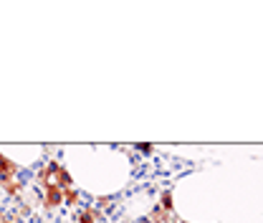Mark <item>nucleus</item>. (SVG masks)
Segmentation results:
<instances>
[{"mask_svg":"<svg viewBox=\"0 0 263 223\" xmlns=\"http://www.w3.org/2000/svg\"><path fill=\"white\" fill-rule=\"evenodd\" d=\"M28 223H38V220H28Z\"/></svg>","mask_w":263,"mask_h":223,"instance_id":"nucleus-13","label":"nucleus"},{"mask_svg":"<svg viewBox=\"0 0 263 223\" xmlns=\"http://www.w3.org/2000/svg\"><path fill=\"white\" fill-rule=\"evenodd\" d=\"M43 206L48 210H56L58 206H63V193L56 182H48L46 188H43Z\"/></svg>","mask_w":263,"mask_h":223,"instance_id":"nucleus-1","label":"nucleus"},{"mask_svg":"<svg viewBox=\"0 0 263 223\" xmlns=\"http://www.w3.org/2000/svg\"><path fill=\"white\" fill-rule=\"evenodd\" d=\"M61 193H63V203L66 206H71V208H79L81 206V193L76 188H63Z\"/></svg>","mask_w":263,"mask_h":223,"instance_id":"nucleus-5","label":"nucleus"},{"mask_svg":"<svg viewBox=\"0 0 263 223\" xmlns=\"http://www.w3.org/2000/svg\"><path fill=\"white\" fill-rule=\"evenodd\" d=\"M134 150H139V152H152V144H134Z\"/></svg>","mask_w":263,"mask_h":223,"instance_id":"nucleus-10","label":"nucleus"},{"mask_svg":"<svg viewBox=\"0 0 263 223\" xmlns=\"http://www.w3.org/2000/svg\"><path fill=\"white\" fill-rule=\"evenodd\" d=\"M94 206H96V208H99V210H101V208H109V206H114V200H111V198H109V196H99V198H96V203H94Z\"/></svg>","mask_w":263,"mask_h":223,"instance_id":"nucleus-9","label":"nucleus"},{"mask_svg":"<svg viewBox=\"0 0 263 223\" xmlns=\"http://www.w3.org/2000/svg\"><path fill=\"white\" fill-rule=\"evenodd\" d=\"M99 223H104V220H99Z\"/></svg>","mask_w":263,"mask_h":223,"instance_id":"nucleus-14","label":"nucleus"},{"mask_svg":"<svg viewBox=\"0 0 263 223\" xmlns=\"http://www.w3.org/2000/svg\"><path fill=\"white\" fill-rule=\"evenodd\" d=\"M53 182H56L58 188L63 190V188H71V182H73V180H71V172H68V170L61 165V168L56 170V175H53Z\"/></svg>","mask_w":263,"mask_h":223,"instance_id":"nucleus-6","label":"nucleus"},{"mask_svg":"<svg viewBox=\"0 0 263 223\" xmlns=\"http://www.w3.org/2000/svg\"><path fill=\"white\" fill-rule=\"evenodd\" d=\"M160 208L167 210V213H172V190H165V193L160 196Z\"/></svg>","mask_w":263,"mask_h":223,"instance_id":"nucleus-8","label":"nucleus"},{"mask_svg":"<svg viewBox=\"0 0 263 223\" xmlns=\"http://www.w3.org/2000/svg\"><path fill=\"white\" fill-rule=\"evenodd\" d=\"M76 220H79V223H99V220H104V213H101L96 206H84V208L79 210Z\"/></svg>","mask_w":263,"mask_h":223,"instance_id":"nucleus-2","label":"nucleus"},{"mask_svg":"<svg viewBox=\"0 0 263 223\" xmlns=\"http://www.w3.org/2000/svg\"><path fill=\"white\" fill-rule=\"evenodd\" d=\"M0 223H15V220H13V218H5V216H3V218H0Z\"/></svg>","mask_w":263,"mask_h":223,"instance_id":"nucleus-11","label":"nucleus"},{"mask_svg":"<svg viewBox=\"0 0 263 223\" xmlns=\"http://www.w3.org/2000/svg\"><path fill=\"white\" fill-rule=\"evenodd\" d=\"M170 220H172V216L157 206V208L152 210V220H149V223H170Z\"/></svg>","mask_w":263,"mask_h":223,"instance_id":"nucleus-7","label":"nucleus"},{"mask_svg":"<svg viewBox=\"0 0 263 223\" xmlns=\"http://www.w3.org/2000/svg\"><path fill=\"white\" fill-rule=\"evenodd\" d=\"M170 223H182V220H180V218H172V220H170Z\"/></svg>","mask_w":263,"mask_h":223,"instance_id":"nucleus-12","label":"nucleus"},{"mask_svg":"<svg viewBox=\"0 0 263 223\" xmlns=\"http://www.w3.org/2000/svg\"><path fill=\"white\" fill-rule=\"evenodd\" d=\"M15 172H18V165H15L13 160H8V158L0 155V182L8 180V178H15Z\"/></svg>","mask_w":263,"mask_h":223,"instance_id":"nucleus-4","label":"nucleus"},{"mask_svg":"<svg viewBox=\"0 0 263 223\" xmlns=\"http://www.w3.org/2000/svg\"><path fill=\"white\" fill-rule=\"evenodd\" d=\"M0 185H3V190H5L10 198H18V196H20V190L25 188V182H23V180H18V178H8V180H3Z\"/></svg>","mask_w":263,"mask_h":223,"instance_id":"nucleus-3","label":"nucleus"}]
</instances>
